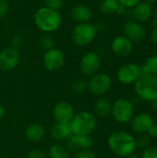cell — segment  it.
Listing matches in <instances>:
<instances>
[{
	"instance_id": "33",
	"label": "cell",
	"mask_w": 157,
	"mask_h": 158,
	"mask_svg": "<svg viewBox=\"0 0 157 158\" xmlns=\"http://www.w3.org/2000/svg\"><path fill=\"white\" fill-rule=\"evenodd\" d=\"M22 43H23L22 36L21 35H15L13 37V39L11 40V45H12L11 47L18 49L19 47H20L22 45Z\"/></svg>"
},
{
	"instance_id": "32",
	"label": "cell",
	"mask_w": 157,
	"mask_h": 158,
	"mask_svg": "<svg viewBox=\"0 0 157 158\" xmlns=\"http://www.w3.org/2000/svg\"><path fill=\"white\" fill-rule=\"evenodd\" d=\"M141 0H118L120 6L124 7H134L137 4L140 3Z\"/></svg>"
},
{
	"instance_id": "20",
	"label": "cell",
	"mask_w": 157,
	"mask_h": 158,
	"mask_svg": "<svg viewBox=\"0 0 157 158\" xmlns=\"http://www.w3.org/2000/svg\"><path fill=\"white\" fill-rule=\"evenodd\" d=\"M70 16L73 20L79 23H86L92 18L91 9L83 5H79L74 6L70 11Z\"/></svg>"
},
{
	"instance_id": "35",
	"label": "cell",
	"mask_w": 157,
	"mask_h": 158,
	"mask_svg": "<svg viewBox=\"0 0 157 158\" xmlns=\"http://www.w3.org/2000/svg\"><path fill=\"white\" fill-rule=\"evenodd\" d=\"M150 41L153 44L157 45V26H155L150 33Z\"/></svg>"
},
{
	"instance_id": "43",
	"label": "cell",
	"mask_w": 157,
	"mask_h": 158,
	"mask_svg": "<svg viewBox=\"0 0 157 158\" xmlns=\"http://www.w3.org/2000/svg\"><path fill=\"white\" fill-rule=\"evenodd\" d=\"M155 126H156V128H157V122H155Z\"/></svg>"
},
{
	"instance_id": "23",
	"label": "cell",
	"mask_w": 157,
	"mask_h": 158,
	"mask_svg": "<svg viewBox=\"0 0 157 158\" xmlns=\"http://www.w3.org/2000/svg\"><path fill=\"white\" fill-rule=\"evenodd\" d=\"M141 70H142V72L157 75V55L149 56L144 61Z\"/></svg>"
},
{
	"instance_id": "15",
	"label": "cell",
	"mask_w": 157,
	"mask_h": 158,
	"mask_svg": "<svg viewBox=\"0 0 157 158\" xmlns=\"http://www.w3.org/2000/svg\"><path fill=\"white\" fill-rule=\"evenodd\" d=\"M132 43L125 35L115 37L111 43V49L114 54L119 56H127L132 51Z\"/></svg>"
},
{
	"instance_id": "37",
	"label": "cell",
	"mask_w": 157,
	"mask_h": 158,
	"mask_svg": "<svg viewBox=\"0 0 157 158\" xmlns=\"http://www.w3.org/2000/svg\"><path fill=\"white\" fill-rule=\"evenodd\" d=\"M96 31H103L105 29V24L102 22V21H98L95 25H93Z\"/></svg>"
},
{
	"instance_id": "13",
	"label": "cell",
	"mask_w": 157,
	"mask_h": 158,
	"mask_svg": "<svg viewBox=\"0 0 157 158\" xmlns=\"http://www.w3.org/2000/svg\"><path fill=\"white\" fill-rule=\"evenodd\" d=\"M75 115L73 106L65 101L58 102L53 108V116L56 122L58 123H70Z\"/></svg>"
},
{
	"instance_id": "42",
	"label": "cell",
	"mask_w": 157,
	"mask_h": 158,
	"mask_svg": "<svg viewBox=\"0 0 157 158\" xmlns=\"http://www.w3.org/2000/svg\"><path fill=\"white\" fill-rule=\"evenodd\" d=\"M155 21H156L157 23V6L156 7H155Z\"/></svg>"
},
{
	"instance_id": "7",
	"label": "cell",
	"mask_w": 157,
	"mask_h": 158,
	"mask_svg": "<svg viewBox=\"0 0 157 158\" xmlns=\"http://www.w3.org/2000/svg\"><path fill=\"white\" fill-rule=\"evenodd\" d=\"M112 85L110 77L105 73H95L91 76L87 83V89L94 95L102 96L109 92Z\"/></svg>"
},
{
	"instance_id": "27",
	"label": "cell",
	"mask_w": 157,
	"mask_h": 158,
	"mask_svg": "<svg viewBox=\"0 0 157 158\" xmlns=\"http://www.w3.org/2000/svg\"><path fill=\"white\" fill-rule=\"evenodd\" d=\"M70 158H96V156L91 149H87L77 151Z\"/></svg>"
},
{
	"instance_id": "12",
	"label": "cell",
	"mask_w": 157,
	"mask_h": 158,
	"mask_svg": "<svg viewBox=\"0 0 157 158\" xmlns=\"http://www.w3.org/2000/svg\"><path fill=\"white\" fill-rule=\"evenodd\" d=\"M19 62V53L18 49L6 47L0 51V69L8 71L18 66Z\"/></svg>"
},
{
	"instance_id": "26",
	"label": "cell",
	"mask_w": 157,
	"mask_h": 158,
	"mask_svg": "<svg viewBox=\"0 0 157 158\" xmlns=\"http://www.w3.org/2000/svg\"><path fill=\"white\" fill-rule=\"evenodd\" d=\"M41 44L42 46L47 50L54 48V44H55V40L54 38L50 35V34H45L41 38Z\"/></svg>"
},
{
	"instance_id": "24",
	"label": "cell",
	"mask_w": 157,
	"mask_h": 158,
	"mask_svg": "<svg viewBox=\"0 0 157 158\" xmlns=\"http://www.w3.org/2000/svg\"><path fill=\"white\" fill-rule=\"evenodd\" d=\"M48 158H70L68 150L59 144H54L49 148Z\"/></svg>"
},
{
	"instance_id": "31",
	"label": "cell",
	"mask_w": 157,
	"mask_h": 158,
	"mask_svg": "<svg viewBox=\"0 0 157 158\" xmlns=\"http://www.w3.org/2000/svg\"><path fill=\"white\" fill-rule=\"evenodd\" d=\"M28 158H46V156L43 150L34 148L28 153Z\"/></svg>"
},
{
	"instance_id": "40",
	"label": "cell",
	"mask_w": 157,
	"mask_h": 158,
	"mask_svg": "<svg viewBox=\"0 0 157 158\" xmlns=\"http://www.w3.org/2000/svg\"><path fill=\"white\" fill-rule=\"evenodd\" d=\"M145 2H147V3H149V4H154V3H155L157 2V0H145Z\"/></svg>"
},
{
	"instance_id": "9",
	"label": "cell",
	"mask_w": 157,
	"mask_h": 158,
	"mask_svg": "<svg viewBox=\"0 0 157 158\" xmlns=\"http://www.w3.org/2000/svg\"><path fill=\"white\" fill-rule=\"evenodd\" d=\"M64 54L60 49L52 48L47 50L43 57V63L48 71H56L64 64Z\"/></svg>"
},
{
	"instance_id": "10",
	"label": "cell",
	"mask_w": 157,
	"mask_h": 158,
	"mask_svg": "<svg viewBox=\"0 0 157 158\" xmlns=\"http://www.w3.org/2000/svg\"><path fill=\"white\" fill-rule=\"evenodd\" d=\"M100 65L101 59L99 55L94 52H89L82 56L80 62V69L85 76H93L97 73Z\"/></svg>"
},
{
	"instance_id": "19",
	"label": "cell",
	"mask_w": 157,
	"mask_h": 158,
	"mask_svg": "<svg viewBox=\"0 0 157 158\" xmlns=\"http://www.w3.org/2000/svg\"><path fill=\"white\" fill-rule=\"evenodd\" d=\"M46 133L44 126L39 123H33L29 125L25 130V137L30 142H39L41 141Z\"/></svg>"
},
{
	"instance_id": "8",
	"label": "cell",
	"mask_w": 157,
	"mask_h": 158,
	"mask_svg": "<svg viewBox=\"0 0 157 158\" xmlns=\"http://www.w3.org/2000/svg\"><path fill=\"white\" fill-rule=\"evenodd\" d=\"M141 73V68L138 67L136 64H125L118 69L117 72V79L122 84H132L135 83Z\"/></svg>"
},
{
	"instance_id": "36",
	"label": "cell",
	"mask_w": 157,
	"mask_h": 158,
	"mask_svg": "<svg viewBox=\"0 0 157 158\" xmlns=\"http://www.w3.org/2000/svg\"><path fill=\"white\" fill-rule=\"evenodd\" d=\"M147 134H149V135H150L152 138H154V139L157 138V128L156 126H155V124H154V125L152 126V128L150 129V131H148Z\"/></svg>"
},
{
	"instance_id": "30",
	"label": "cell",
	"mask_w": 157,
	"mask_h": 158,
	"mask_svg": "<svg viewBox=\"0 0 157 158\" xmlns=\"http://www.w3.org/2000/svg\"><path fill=\"white\" fill-rule=\"evenodd\" d=\"M45 2V6L48 8H51L53 10H58L61 8L62 4H63V0H44Z\"/></svg>"
},
{
	"instance_id": "14",
	"label": "cell",
	"mask_w": 157,
	"mask_h": 158,
	"mask_svg": "<svg viewBox=\"0 0 157 158\" xmlns=\"http://www.w3.org/2000/svg\"><path fill=\"white\" fill-rule=\"evenodd\" d=\"M67 142V148L69 151H81L91 149L93 145V140L90 135L72 134Z\"/></svg>"
},
{
	"instance_id": "2",
	"label": "cell",
	"mask_w": 157,
	"mask_h": 158,
	"mask_svg": "<svg viewBox=\"0 0 157 158\" xmlns=\"http://www.w3.org/2000/svg\"><path fill=\"white\" fill-rule=\"evenodd\" d=\"M136 94L146 102L157 100V75L142 72L134 83Z\"/></svg>"
},
{
	"instance_id": "29",
	"label": "cell",
	"mask_w": 157,
	"mask_h": 158,
	"mask_svg": "<svg viewBox=\"0 0 157 158\" xmlns=\"http://www.w3.org/2000/svg\"><path fill=\"white\" fill-rule=\"evenodd\" d=\"M135 142H136V146L137 148L140 149H145L148 146V137L146 136V134H140L138 135L137 138H135Z\"/></svg>"
},
{
	"instance_id": "17",
	"label": "cell",
	"mask_w": 157,
	"mask_h": 158,
	"mask_svg": "<svg viewBox=\"0 0 157 158\" xmlns=\"http://www.w3.org/2000/svg\"><path fill=\"white\" fill-rule=\"evenodd\" d=\"M72 130L69 123L56 122L50 128V135L56 141H66L72 135Z\"/></svg>"
},
{
	"instance_id": "11",
	"label": "cell",
	"mask_w": 157,
	"mask_h": 158,
	"mask_svg": "<svg viewBox=\"0 0 157 158\" xmlns=\"http://www.w3.org/2000/svg\"><path fill=\"white\" fill-rule=\"evenodd\" d=\"M155 124L154 118L148 113H139L130 120V127L134 133L140 134H147L152 126Z\"/></svg>"
},
{
	"instance_id": "41",
	"label": "cell",
	"mask_w": 157,
	"mask_h": 158,
	"mask_svg": "<svg viewBox=\"0 0 157 158\" xmlns=\"http://www.w3.org/2000/svg\"><path fill=\"white\" fill-rule=\"evenodd\" d=\"M152 105L154 106V107L156 109V111H157V100L156 101H154V102H152Z\"/></svg>"
},
{
	"instance_id": "38",
	"label": "cell",
	"mask_w": 157,
	"mask_h": 158,
	"mask_svg": "<svg viewBox=\"0 0 157 158\" xmlns=\"http://www.w3.org/2000/svg\"><path fill=\"white\" fill-rule=\"evenodd\" d=\"M4 115H5V108H4V106L0 104V119L4 117Z\"/></svg>"
},
{
	"instance_id": "21",
	"label": "cell",
	"mask_w": 157,
	"mask_h": 158,
	"mask_svg": "<svg viewBox=\"0 0 157 158\" xmlns=\"http://www.w3.org/2000/svg\"><path fill=\"white\" fill-rule=\"evenodd\" d=\"M112 104L107 98L100 97L94 103V113L100 118H107L111 115Z\"/></svg>"
},
{
	"instance_id": "1",
	"label": "cell",
	"mask_w": 157,
	"mask_h": 158,
	"mask_svg": "<svg viewBox=\"0 0 157 158\" xmlns=\"http://www.w3.org/2000/svg\"><path fill=\"white\" fill-rule=\"evenodd\" d=\"M107 144L110 151L118 157H127L133 155L137 149L135 138L124 131H113L107 139Z\"/></svg>"
},
{
	"instance_id": "4",
	"label": "cell",
	"mask_w": 157,
	"mask_h": 158,
	"mask_svg": "<svg viewBox=\"0 0 157 158\" xmlns=\"http://www.w3.org/2000/svg\"><path fill=\"white\" fill-rule=\"evenodd\" d=\"M73 134L90 135L96 128L97 121L93 114L88 111H81L74 115L70 121Z\"/></svg>"
},
{
	"instance_id": "5",
	"label": "cell",
	"mask_w": 157,
	"mask_h": 158,
	"mask_svg": "<svg viewBox=\"0 0 157 158\" xmlns=\"http://www.w3.org/2000/svg\"><path fill=\"white\" fill-rule=\"evenodd\" d=\"M111 115L118 123H128L134 116L133 104L126 98H119L113 103Z\"/></svg>"
},
{
	"instance_id": "39",
	"label": "cell",
	"mask_w": 157,
	"mask_h": 158,
	"mask_svg": "<svg viewBox=\"0 0 157 158\" xmlns=\"http://www.w3.org/2000/svg\"><path fill=\"white\" fill-rule=\"evenodd\" d=\"M125 158H141L139 156H137V155H130V156H127V157Z\"/></svg>"
},
{
	"instance_id": "25",
	"label": "cell",
	"mask_w": 157,
	"mask_h": 158,
	"mask_svg": "<svg viewBox=\"0 0 157 158\" xmlns=\"http://www.w3.org/2000/svg\"><path fill=\"white\" fill-rule=\"evenodd\" d=\"M71 89L74 93L76 94H81L84 93L87 90V82H85L82 80H76L72 85H71Z\"/></svg>"
},
{
	"instance_id": "3",
	"label": "cell",
	"mask_w": 157,
	"mask_h": 158,
	"mask_svg": "<svg viewBox=\"0 0 157 158\" xmlns=\"http://www.w3.org/2000/svg\"><path fill=\"white\" fill-rule=\"evenodd\" d=\"M34 22L41 31L44 32H52L56 31L60 26L61 16L56 10L43 6L35 12Z\"/></svg>"
},
{
	"instance_id": "28",
	"label": "cell",
	"mask_w": 157,
	"mask_h": 158,
	"mask_svg": "<svg viewBox=\"0 0 157 158\" xmlns=\"http://www.w3.org/2000/svg\"><path fill=\"white\" fill-rule=\"evenodd\" d=\"M141 158H157L156 146H147L145 149H143Z\"/></svg>"
},
{
	"instance_id": "16",
	"label": "cell",
	"mask_w": 157,
	"mask_h": 158,
	"mask_svg": "<svg viewBox=\"0 0 157 158\" xmlns=\"http://www.w3.org/2000/svg\"><path fill=\"white\" fill-rule=\"evenodd\" d=\"M124 34L130 41L140 42L144 39L146 31L144 27L137 21H128L124 25Z\"/></svg>"
},
{
	"instance_id": "6",
	"label": "cell",
	"mask_w": 157,
	"mask_h": 158,
	"mask_svg": "<svg viewBox=\"0 0 157 158\" xmlns=\"http://www.w3.org/2000/svg\"><path fill=\"white\" fill-rule=\"evenodd\" d=\"M96 30L93 25L86 22L78 24L72 31V40L79 46H85L91 44L95 36Z\"/></svg>"
},
{
	"instance_id": "18",
	"label": "cell",
	"mask_w": 157,
	"mask_h": 158,
	"mask_svg": "<svg viewBox=\"0 0 157 158\" xmlns=\"http://www.w3.org/2000/svg\"><path fill=\"white\" fill-rule=\"evenodd\" d=\"M132 14L137 22H145L153 15V6L147 2H140L133 7Z\"/></svg>"
},
{
	"instance_id": "34",
	"label": "cell",
	"mask_w": 157,
	"mask_h": 158,
	"mask_svg": "<svg viewBox=\"0 0 157 158\" xmlns=\"http://www.w3.org/2000/svg\"><path fill=\"white\" fill-rule=\"evenodd\" d=\"M8 11V3L6 0H0V18L6 15Z\"/></svg>"
},
{
	"instance_id": "22",
	"label": "cell",
	"mask_w": 157,
	"mask_h": 158,
	"mask_svg": "<svg viewBox=\"0 0 157 158\" xmlns=\"http://www.w3.org/2000/svg\"><path fill=\"white\" fill-rule=\"evenodd\" d=\"M119 6L118 0H103L100 3V11L105 15H112L118 13Z\"/></svg>"
}]
</instances>
